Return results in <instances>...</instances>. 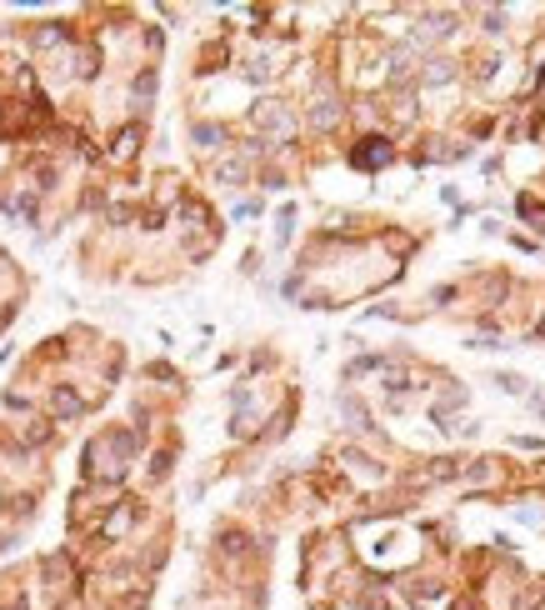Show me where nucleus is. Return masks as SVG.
I'll use <instances>...</instances> for the list:
<instances>
[{
	"label": "nucleus",
	"mask_w": 545,
	"mask_h": 610,
	"mask_svg": "<svg viewBox=\"0 0 545 610\" xmlns=\"http://www.w3.org/2000/svg\"><path fill=\"white\" fill-rule=\"evenodd\" d=\"M526 210H530V216H535V225H540V230H545V210H535V205H530V200H526Z\"/></svg>",
	"instance_id": "nucleus-1"
}]
</instances>
